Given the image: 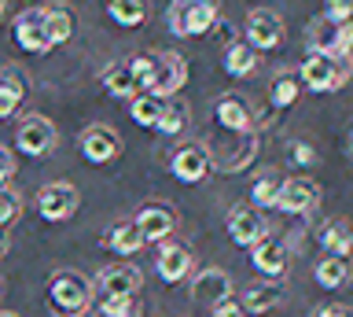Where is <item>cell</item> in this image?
<instances>
[{
    "label": "cell",
    "instance_id": "obj_1",
    "mask_svg": "<svg viewBox=\"0 0 353 317\" xmlns=\"http://www.w3.org/2000/svg\"><path fill=\"white\" fill-rule=\"evenodd\" d=\"M48 299L59 317H81L92 302V284L77 269H55L48 280Z\"/></svg>",
    "mask_w": 353,
    "mask_h": 317
},
{
    "label": "cell",
    "instance_id": "obj_2",
    "mask_svg": "<svg viewBox=\"0 0 353 317\" xmlns=\"http://www.w3.org/2000/svg\"><path fill=\"white\" fill-rule=\"evenodd\" d=\"M217 23V0H173L170 30L176 37H203Z\"/></svg>",
    "mask_w": 353,
    "mask_h": 317
},
{
    "label": "cell",
    "instance_id": "obj_3",
    "mask_svg": "<svg viewBox=\"0 0 353 317\" xmlns=\"http://www.w3.org/2000/svg\"><path fill=\"white\" fill-rule=\"evenodd\" d=\"M309 52H320V56H331V59H346L353 52V23H331V19L320 15L309 26Z\"/></svg>",
    "mask_w": 353,
    "mask_h": 317
},
{
    "label": "cell",
    "instance_id": "obj_4",
    "mask_svg": "<svg viewBox=\"0 0 353 317\" xmlns=\"http://www.w3.org/2000/svg\"><path fill=\"white\" fill-rule=\"evenodd\" d=\"M350 78L346 63L342 59H331V56H320V52H309L302 70H298V81L313 93H335L342 81Z\"/></svg>",
    "mask_w": 353,
    "mask_h": 317
},
{
    "label": "cell",
    "instance_id": "obj_5",
    "mask_svg": "<svg viewBox=\"0 0 353 317\" xmlns=\"http://www.w3.org/2000/svg\"><path fill=\"white\" fill-rule=\"evenodd\" d=\"M55 140H59V133H55L52 118H44V115H26L15 129V144H19L22 155H30V159L52 155Z\"/></svg>",
    "mask_w": 353,
    "mask_h": 317
},
{
    "label": "cell",
    "instance_id": "obj_6",
    "mask_svg": "<svg viewBox=\"0 0 353 317\" xmlns=\"http://www.w3.org/2000/svg\"><path fill=\"white\" fill-rule=\"evenodd\" d=\"M184 85H188V63H184V56H176V52H154V74H151L148 93L170 100V96H176L184 89Z\"/></svg>",
    "mask_w": 353,
    "mask_h": 317
},
{
    "label": "cell",
    "instance_id": "obj_7",
    "mask_svg": "<svg viewBox=\"0 0 353 317\" xmlns=\"http://www.w3.org/2000/svg\"><path fill=\"white\" fill-rule=\"evenodd\" d=\"M170 170H173L176 181L199 184V181H206L210 170H214V159H210L206 144H195V140H188V144H181V148H176L173 155H170Z\"/></svg>",
    "mask_w": 353,
    "mask_h": 317
},
{
    "label": "cell",
    "instance_id": "obj_8",
    "mask_svg": "<svg viewBox=\"0 0 353 317\" xmlns=\"http://www.w3.org/2000/svg\"><path fill=\"white\" fill-rule=\"evenodd\" d=\"M320 203V184L313 177H287L276 192V211L283 214H309Z\"/></svg>",
    "mask_w": 353,
    "mask_h": 317
},
{
    "label": "cell",
    "instance_id": "obj_9",
    "mask_svg": "<svg viewBox=\"0 0 353 317\" xmlns=\"http://www.w3.org/2000/svg\"><path fill=\"white\" fill-rule=\"evenodd\" d=\"M37 211L44 222H66L77 211V189L70 181H52L37 192Z\"/></svg>",
    "mask_w": 353,
    "mask_h": 317
},
{
    "label": "cell",
    "instance_id": "obj_10",
    "mask_svg": "<svg viewBox=\"0 0 353 317\" xmlns=\"http://www.w3.org/2000/svg\"><path fill=\"white\" fill-rule=\"evenodd\" d=\"M214 118L225 133H254V107L247 96L239 93H225L214 104Z\"/></svg>",
    "mask_w": 353,
    "mask_h": 317
},
{
    "label": "cell",
    "instance_id": "obj_11",
    "mask_svg": "<svg viewBox=\"0 0 353 317\" xmlns=\"http://www.w3.org/2000/svg\"><path fill=\"white\" fill-rule=\"evenodd\" d=\"M15 45L22 52H33V56H44L52 52L48 41V26H44V8H30L15 19Z\"/></svg>",
    "mask_w": 353,
    "mask_h": 317
},
{
    "label": "cell",
    "instance_id": "obj_12",
    "mask_svg": "<svg viewBox=\"0 0 353 317\" xmlns=\"http://www.w3.org/2000/svg\"><path fill=\"white\" fill-rule=\"evenodd\" d=\"M243 34H247V45L254 52H272V48H280V41H283V23L276 12H250Z\"/></svg>",
    "mask_w": 353,
    "mask_h": 317
},
{
    "label": "cell",
    "instance_id": "obj_13",
    "mask_svg": "<svg viewBox=\"0 0 353 317\" xmlns=\"http://www.w3.org/2000/svg\"><path fill=\"white\" fill-rule=\"evenodd\" d=\"M143 284V273L132 266V262H118V266H103L96 277V288L103 291V299L110 295H137Z\"/></svg>",
    "mask_w": 353,
    "mask_h": 317
},
{
    "label": "cell",
    "instance_id": "obj_14",
    "mask_svg": "<svg viewBox=\"0 0 353 317\" xmlns=\"http://www.w3.org/2000/svg\"><path fill=\"white\" fill-rule=\"evenodd\" d=\"M121 151V137L110 126H88L81 133V155L92 162V166H103Z\"/></svg>",
    "mask_w": 353,
    "mask_h": 317
},
{
    "label": "cell",
    "instance_id": "obj_15",
    "mask_svg": "<svg viewBox=\"0 0 353 317\" xmlns=\"http://www.w3.org/2000/svg\"><path fill=\"white\" fill-rule=\"evenodd\" d=\"M192 299L195 302H206V306H217V302L232 299V277H228L225 269H217V266L199 269L195 277H192Z\"/></svg>",
    "mask_w": 353,
    "mask_h": 317
},
{
    "label": "cell",
    "instance_id": "obj_16",
    "mask_svg": "<svg viewBox=\"0 0 353 317\" xmlns=\"http://www.w3.org/2000/svg\"><path fill=\"white\" fill-rule=\"evenodd\" d=\"M250 262H254V269H258L265 280H276V277L287 273V247L280 244V240H272V236H261L258 244L250 247Z\"/></svg>",
    "mask_w": 353,
    "mask_h": 317
},
{
    "label": "cell",
    "instance_id": "obj_17",
    "mask_svg": "<svg viewBox=\"0 0 353 317\" xmlns=\"http://www.w3.org/2000/svg\"><path fill=\"white\" fill-rule=\"evenodd\" d=\"M228 236L239 247H254L265 236V222L258 214V206H232L228 211Z\"/></svg>",
    "mask_w": 353,
    "mask_h": 317
},
{
    "label": "cell",
    "instance_id": "obj_18",
    "mask_svg": "<svg viewBox=\"0 0 353 317\" xmlns=\"http://www.w3.org/2000/svg\"><path fill=\"white\" fill-rule=\"evenodd\" d=\"M154 269H159V277L165 284H176L184 280L188 273H192V251L184 244H173V240H165L159 247V258H154Z\"/></svg>",
    "mask_w": 353,
    "mask_h": 317
},
{
    "label": "cell",
    "instance_id": "obj_19",
    "mask_svg": "<svg viewBox=\"0 0 353 317\" xmlns=\"http://www.w3.org/2000/svg\"><path fill=\"white\" fill-rule=\"evenodd\" d=\"M137 225H140L143 244H148V240H165V236L176 229V214H173L165 203H148V206L137 214Z\"/></svg>",
    "mask_w": 353,
    "mask_h": 317
},
{
    "label": "cell",
    "instance_id": "obj_20",
    "mask_svg": "<svg viewBox=\"0 0 353 317\" xmlns=\"http://www.w3.org/2000/svg\"><path fill=\"white\" fill-rule=\"evenodd\" d=\"M283 284L280 280H265V284H250L247 288V295H243V310L247 314H269V310H276V306L283 302Z\"/></svg>",
    "mask_w": 353,
    "mask_h": 317
},
{
    "label": "cell",
    "instance_id": "obj_21",
    "mask_svg": "<svg viewBox=\"0 0 353 317\" xmlns=\"http://www.w3.org/2000/svg\"><path fill=\"white\" fill-rule=\"evenodd\" d=\"M221 67H225V74H232V78H250V74L258 70V52H254L247 41H232V45H225V52H221Z\"/></svg>",
    "mask_w": 353,
    "mask_h": 317
},
{
    "label": "cell",
    "instance_id": "obj_22",
    "mask_svg": "<svg viewBox=\"0 0 353 317\" xmlns=\"http://www.w3.org/2000/svg\"><path fill=\"white\" fill-rule=\"evenodd\" d=\"M22 93H26V81H22L19 70L4 67L0 70V118H11L22 104Z\"/></svg>",
    "mask_w": 353,
    "mask_h": 317
},
{
    "label": "cell",
    "instance_id": "obj_23",
    "mask_svg": "<svg viewBox=\"0 0 353 317\" xmlns=\"http://www.w3.org/2000/svg\"><path fill=\"white\" fill-rule=\"evenodd\" d=\"M346 280H350V262L346 258L324 255V258L316 262V284H320V288L339 291V288H346Z\"/></svg>",
    "mask_w": 353,
    "mask_h": 317
},
{
    "label": "cell",
    "instance_id": "obj_24",
    "mask_svg": "<svg viewBox=\"0 0 353 317\" xmlns=\"http://www.w3.org/2000/svg\"><path fill=\"white\" fill-rule=\"evenodd\" d=\"M320 244H324L331 255L346 258L353 251V225L342 222V218H335V222H327L324 229H320Z\"/></svg>",
    "mask_w": 353,
    "mask_h": 317
},
{
    "label": "cell",
    "instance_id": "obj_25",
    "mask_svg": "<svg viewBox=\"0 0 353 317\" xmlns=\"http://www.w3.org/2000/svg\"><path fill=\"white\" fill-rule=\"evenodd\" d=\"M44 26H48V41L52 48L55 45H66L74 37V15L66 4H55V8H44Z\"/></svg>",
    "mask_w": 353,
    "mask_h": 317
},
{
    "label": "cell",
    "instance_id": "obj_26",
    "mask_svg": "<svg viewBox=\"0 0 353 317\" xmlns=\"http://www.w3.org/2000/svg\"><path fill=\"white\" fill-rule=\"evenodd\" d=\"M103 89L114 96V100H132V96L140 93V85H137V78H132L129 63H114V67L103 74Z\"/></svg>",
    "mask_w": 353,
    "mask_h": 317
},
{
    "label": "cell",
    "instance_id": "obj_27",
    "mask_svg": "<svg viewBox=\"0 0 353 317\" xmlns=\"http://www.w3.org/2000/svg\"><path fill=\"white\" fill-rule=\"evenodd\" d=\"M188 126H192V111H188V104H184V100H173V96H170L154 129H159V133H165V137H181Z\"/></svg>",
    "mask_w": 353,
    "mask_h": 317
},
{
    "label": "cell",
    "instance_id": "obj_28",
    "mask_svg": "<svg viewBox=\"0 0 353 317\" xmlns=\"http://www.w3.org/2000/svg\"><path fill=\"white\" fill-rule=\"evenodd\" d=\"M107 247L118 251V255H137L143 247V236H140V225L137 222H121L107 233Z\"/></svg>",
    "mask_w": 353,
    "mask_h": 317
},
{
    "label": "cell",
    "instance_id": "obj_29",
    "mask_svg": "<svg viewBox=\"0 0 353 317\" xmlns=\"http://www.w3.org/2000/svg\"><path fill=\"white\" fill-rule=\"evenodd\" d=\"M298 96H302V81H298V74H291V70L276 74L272 85H269L272 107H291V104H298Z\"/></svg>",
    "mask_w": 353,
    "mask_h": 317
},
{
    "label": "cell",
    "instance_id": "obj_30",
    "mask_svg": "<svg viewBox=\"0 0 353 317\" xmlns=\"http://www.w3.org/2000/svg\"><path fill=\"white\" fill-rule=\"evenodd\" d=\"M162 107H165L162 96L137 93V96H132V122L143 126V129H154V126H159V118H162Z\"/></svg>",
    "mask_w": 353,
    "mask_h": 317
},
{
    "label": "cell",
    "instance_id": "obj_31",
    "mask_svg": "<svg viewBox=\"0 0 353 317\" xmlns=\"http://www.w3.org/2000/svg\"><path fill=\"white\" fill-rule=\"evenodd\" d=\"M107 15L114 19L118 26H140L148 19V4L143 0H107Z\"/></svg>",
    "mask_w": 353,
    "mask_h": 317
},
{
    "label": "cell",
    "instance_id": "obj_32",
    "mask_svg": "<svg viewBox=\"0 0 353 317\" xmlns=\"http://www.w3.org/2000/svg\"><path fill=\"white\" fill-rule=\"evenodd\" d=\"M276 192H280V177L276 173H261L250 189V203L254 206H276Z\"/></svg>",
    "mask_w": 353,
    "mask_h": 317
},
{
    "label": "cell",
    "instance_id": "obj_33",
    "mask_svg": "<svg viewBox=\"0 0 353 317\" xmlns=\"http://www.w3.org/2000/svg\"><path fill=\"white\" fill-rule=\"evenodd\" d=\"M103 317H137L140 306L132 302V295H110V299H103Z\"/></svg>",
    "mask_w": 353,
    "mask_h": 317
},
{
    "label": "cell",
    "instance_id": "obj_34",
    "mask_svg": "<svg viewBox=\"0 0 353 317\" xmlns=\"http://www.w3.org/2000/svg\"><path fill=\"white\" fill-rule=\"evenodd\" d=\"M22 211V195L8 184H0V225H11Z\"/></svg>",
    "mask_w": 353,
    "mask_h": 317
},
{
    "label": "cell",
    "instance_id": "obj_35",
    "mask_svg": "<svg viewBox=\"0 0 353 317\" xmlns=\"http://www.w3.org/2000/svg\"><path fill=\"white\" fill-rule=\"evenodd\" d=\"M324 19H331V23H353V0H324Z\"/></svg>",
    "mask_w": 353,
    "mask_h": 317
},
{
    "label": "cell",
    "instance_id": "obj_36",
    "mask_svg": "<svg viewBox=\"0 0 353 317\" xmlns=\"http://www.w3.org/2000/svg\"><path fill=\"white\" fill-rule=\"evenodd\" d=\"M291 162H298V166H313V162H316L313 144H305V140H294V144H291Z\"/></svg>",
    "mask_w": 353,
    "mask_h": 317
},
{
    "label": "cell",
    "instance_id": "obj_37",
    "mask_svg": "<svg viewBox=\"0 0 353 317\" xmlns=\"http://www.w3.org/2000/svg\"><path fill=\"white\" fill-rule=\"evenodd\" d=\"M214 317H250V314L243 310L236 299H225V302H217V306H214Z\"/></svg>",
    "mask_w": 353,
    "mask_h": 317
},
{
    "label": "cell",
    "instance_id": "obj_38",
    "mask_svg": "<svg viewBox=\"0 0 353 317\" xmlns=\"http://www.w3.org/2000/svg\"><path fill=\"white\" fill-rule=\"evenodd\" d=\"M11 173H15V159H11V151L0 144V184H8Z\"/></svg>",
    "mask_w": 353,
    "mask_h": 317
},
{
    "label": "cell",
    "instance_id": "obj_39",
    "mask_svg": "<svg viewBox=\"0 0 353 317\" xmlns=\"http://www.w3.org/2000/svg\"><path fill=\"white\" fill-rule=\"evenodd\" d=\"M316 317H346V310H339V306H327V310H320Z\"/></svg>",
    "mask_w": 353,
    "mask_h": 317
},
{
    "label": "cell",
    "instance_id": "obj_40",
    "mask_svg": "<svg viewBox=\"0 0 353 317\" xmlns=\"http://www.w3.org/2000/svg\"><path fill=\"white\" fill-rule=\"evenodd\" d=\"M4 251H8V236L0 233V258H4Z\"/></svg>",
    "mask_w": 353,
    "mask_h": 317
},
{
    "label": "cell",
    "instance_id": "obj_41",
    "mask_svg": "<svg viewBox=\"0 0 353 317\" xmlns=\"http://www.w3.org/2000/svg\"><path fill=\"white\" fill-rule=\"evenodd\" d=\"M4 8H8V0H0V19H4Z\"/></svg>",
    "mask_w": 353,
    "mask_h": 317
},
{
    "label": "cell",
    "instance_id": "obj_42",
    "mask_svg": "<svg viewBox=\"0 0 353 317\" xmlns=\"http://www.w3.org/2000/svg\"><path fill=\"white\" fill-rule=\"evenodd\" d=\"M0 317H19V314H11V310H0Z\"/></svg>",
    "mask_w": 353,
    "mask_h": 317
},
{
    "label": "cell",
    "instance_id": "obj_43",
    "mask_svg": "<svg viewBox=\"0 0 353 317\" xmlns=\"http://www.w3.org/2000/svg\"><path fill=\"white\" fill-rule=\"evenodd\" d=\"M350 159H353V129H350Z\"/></svg>",
    "mask_w": 353,
    "mask_h": 317
},
{
    "label": "cell",
    "instance_id": "obj_44",
    "mask_svg": "<svg viewBox=\"0 0 353 317\" xmlns=\"http://www.w3.org/2000/svg\"><path fill=\"white\" fill-rule=\"evenodd\" d=\"M26 4H33V0H26Z\"/></svg>",
    "mask_w": 353,
    "mask_h": 317
},
{
    "label": "cell",
    "instance_id": "obj_45",
    "mask_svg": "<svg viewBox=\"0 0 353 317\" xmlns=\"http://www.w3.org/2000/svg\"><path fill=\"white\" fill-rule=\"evenodd\" d=\"M0 70H4V67H0Z\"/></svg>",
    "mask_w": 353,
    "mask_h": 317
}]
</instances>
